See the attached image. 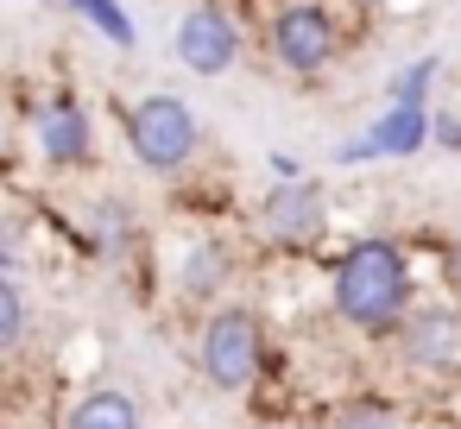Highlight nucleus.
Listing matches in <instances>:
<instances>
[{
    "instance_id": "obj_1",
    "label": "nucleus",
    "mask_w": 461,
    "mask_h": 429,
    "mask_svg": "<svg viewBox=\"0 0 461 429\" xmlns=\"http://www.w3.org/2000/svg\"><path fill=\"white\" fill-rule=\"evenodd\" d=\"M335 316L348 328H373V335H392L398 316L411 309L417 284H411V253L392 240V234H366L341 253L335 265Z\"/></svg>"
},
{
    "instance_id": "obj_2",
    "label": "nucleus",
    "mask_w": 461,
    "mask_h": 429,
    "mask_svg": "<svg viewBox=\"0 0 461 429\" xmlns=\"http://www.w3.org/2000/svg\"><path fill=\"white\" fill-rule=\"evenodd\" d=\"M196 360H203V379L215 391H247L266 366V322L259 309L247 303H221L209 322H203V341H196Z\"/></svg>"
},
{
    "instance_id": "obj_3",
    "label": "nucleus",
    "mask_w": 461,
    "mask_h": 429,
    "mask_svg": "<svg viewBox=\"0 0 461 429\" xmlns=\"http://www.w3.org/2000/svg\"><path fill=\"white\" fill-rule=\"evenodd\" d=\"M127 146H133V158H140L152 177H177V171L203 152V127H196L190 102H177V95H146V102H133V114H127Z\"/></svg>"
},
{
    "instance_id": "obj_4",
    "label": "nucleus",
    "mask_w": 461,
    "mask_h": 429,
    "mask_svg": "<svg viewBox=\"0 0 461 429\" xmlns=\"http://www.w3.org/2000/svg\"><path fill=\"white\" fill-rule=\"evenodd\" d=\"M272 39V58L297 76V83H316L329 76V64L341 58V20L322 7V0H285L266 26Z\"/></svg>"
},
{
    "instance_id": "obj_5",
    "label": "nucleus",
    "mask_w": 461,
    "mask_h": 429,
    "mask_svg": "<svg viewBox=\"0 0 461 429\" xmlns=\"http://www.w3.org/2000/svg\"><path fill=\"white\" fill-rule=\"evenodd\" d=\"M259 228L272 246L285 253H310L322 234H329V196L316 177H278L266 196H259Z\"/></svg>"
},
{
    "instance_id": "obj_6",
    "label": "nucleus",
    "mask_w": 461,
    "mask_h": 429,
    "mask_svg": "<svg viewBox=\"0 0 461 429\" xmlns=\"http://www.w3.org/2000/svg\"><path fill=\"white\" fill-rule=\"evenodd\" d=\"M398 341V360L404 366H423V372H448L461 360V309L455 303H411L392 328Z\"/></svg>"
},
{
    "instance_id": "obj_7",
    "label": "nucleus",
    "mask_w": 461,
    "mask_h": 429,
    "mask_svg": "<svg viewBox=\"0 0 461 429\" xmlns=\"http://www.w3.org/2000/svg\"><path fill=\"white\" fill-rule=\"evenodd\" d=\"M436 139V114L429 108H417V102H392L360 139H348V146H335V165H373V158H411V152H423Z\"/></svg>"
},
{
    "instance_id": "obj_8",
    "label": "nucleus",
    "mask_w": 461,
    "mask_h": 429,
    "mask_svg": "<svg viewBox=\"0 0 461 429\" xmlns=\"http://www.w3.org/2000/svg\"><path fill=\"white\" fill-rule=\"evenodd\" d=\"M240 58V26L215 7V0H196V7L177 20V64L190 76H221Z\"/></svg>"
},
{
    "instance_id": "obj_9",
    "label": "nucleus",
    "mask_w": 461,
    "mask_h": 429,
    "mask_svg": "<svg viewBox=\"0 0 461 429\" xmlns=\"http://www.w3.org/2000/svg\"><path fill=\"white\" fill-rule=\"evenodd\" d=\"M39 152H45V165L51 171H77V165H89V152H95V133H89V114L77 108V102H51L45 114H39Z\"/></svg>"
},
{
    "instance_id": "obj_10",
    "label": "nucleus",
    "mask_w": 461,
    "mask_h": 429,
    "mask_svg": "<svg viewBox=\"0 0 461 429\" xmlns=\"http://www.w3.org/2000/svg\"><path fill=\"white\" fill-rule=\"evenodd\" d=\"M228 278H234V253H228V240L221 234H203L190 253H184V265H177V284H184V297H221L228 290Z\"/></svg>"
},
{
    "instance_id": "obj_11",
    "label": "nucleus",
    "mask_w": 461,
    "mask_h": 429,
    "mask_svg": "<svg viewBox=\"0 0 461 429\" xmlns=\"http://www.w3.org/2000/svg\"><path fill=\"white\" fill-rule=\"evenodd\" d=\"M64 429H140V404L127 391H89Z\"/></svg>"
},
{
    "instance_id": "obj_12",
    "label": "nucleus",
    "mask_w": 461,
    "mask_h": 429,
    "mask_svg": "<svg viewBox=\"0 0 461 429\" xmlns=\"http://www.w3.org/2000/svg\"><path fill=\"white\" fill-rule=\"evenodd\" d=\"M70 7H77V13L114 45V51H133V20L121 13V0H70Z\"/></svg>"
},
{
    "instance_id": "obj_13",
    "label": "nucleus",
    "mask_w": 461,
    "mask_h": 429,
    "mask_svg": "<svg viewBox=\"0 0 461 429\" xmlns=\"http://www.w3.org/2000/svg\"><path fill=\"white\" fill-rule=\"evenodd\" d=\"M329 429H404V423H398V410H385V404H373V398H354V404L335 410Z\"/></svg>"
},
{
    "instance_id": "obj_14",
    "label": "nucleus",
    "mask_w": 461,
    "mask_h": 429,
    "mask_svg": "<svg viewBox=\"0 0 461 429\" xmlns=\"http://www.w3.org/2000/svg\"><path fill=\"white\" fill-rule=\"evenodd\" d=\"M26 341V297H20V284L14 278H0V347H20Z\"/></svg>"
},
{
    "instance_id": "obj_15",
    "label": "nucleus",
    "mask_w": 461,
    "mask_h": 429,
    "mask_svg": "<svg viewBox=\"0 0 461 429\" xmlns=\"http://www.w3.org/2000/svg\"><path fill=\"white\" fill-rule=\"evenodd\" d=\"M436 70H442L436 58H417L411 70H398V76H392V89H385V95H392V102H417V108H423V95H429Z\"/></svg>"
},
{
    "instance_id": "obj_16",
    "label": "nucleus",
    "mask_w": 461,
    "mask_h": 429,
    "mask_svg": "<svg viewBox=\"0 0 461 429\" xmlns=\"http://www.w3.org/2000/svg\"><path fill=\"white\" fill-rule=\"evenodd\" d=\"M121 240H127V209L108 196V202L95 209V246H121Z\"/></svg>"
},
{
    "instance_id": "obj_17",
    "label": "nucleus",
    "mask_w": 461,
    "mask_h": 429,
    "mask_svg": "<svg viewBox=\"0 0 461 429\" xmlns=\"http://www.w3.org/2000/svg\"><path fill=\"white\" fill-rule=\"evenodd\" d=\"M436 146L461 152V114H436Z\"/></svg>"
},
{
    "instance_id": "obj_18",
    "label": "nucleus",
    "mask_w": 461,
    "mask_h": 429,
    "mask_svg": "<svg viewBox=\"0 0 461 429\" xmlns=\"http://www.w3.org/2000/svg\"><path fill=\"white\" fill-rule=\"evenodd\" d=\"M442 272H448V284H455V290H461V240H455V246H448V259H442Z\"/></svg>"
},
{
    "instance_id": "obj_19",
    "label": "nucleus",
    "mask_w": 461,
    "mask_h": 429,
    "mask_svg": "<svg viewBox=\"0 0 461 429\" xmlns=\"http://www.w3.org/2000/svg\"><path fill=\"white\" fill-rule=\"evenodd\" d=\"M354 7H360V13H373V7H385V0H354Z\"/></svg>"
}]
</instances>
